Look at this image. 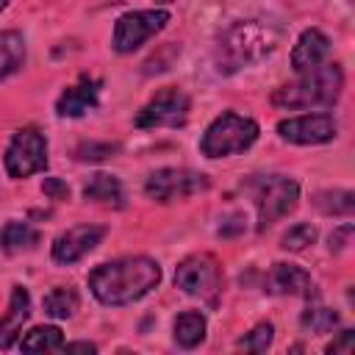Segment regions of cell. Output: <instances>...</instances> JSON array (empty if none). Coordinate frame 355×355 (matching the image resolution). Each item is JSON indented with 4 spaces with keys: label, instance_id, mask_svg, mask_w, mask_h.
I'll list each match as a JSON object with an SVG mask.
<instances>
[{
    "label": "cell",
    "instance_id": "3",
    "mask_svg": "<svg viewBox=\"0 0 355 355\" xmlns=\"http://www.w3.org/2000/svg\"><path fill=\"white\" fill-rule=\"evenodd\" d=\"M300 78L294 83H286L275 89L272 103L277 108H319V105H333L344 89V72L338 64H319L313 69L297 72Z\"/></svg>",
    "mask_w": 355,
    "mask_h": 355
},
{
    "label": "cell",
    "instance_id": "19",
    "mask_svg": "<svg viewBox=\"0 0 355 355\" xmlns=\"http://www.w3.org/2000/svg\"><path fill=\"white\" fill-rule=\"evenodd\" d=\"M25 64V39L17 31H0V83Z\"/></svg>",
    "mask_w": 355,
    "mask_h": 355
},
{
    "label": "cell",
    "instance_id": "28",
    "mask_svg": "<svg viewBox=\"0 0 355 355\" xmlns=\"http://www.w3.org/2000/svg\"><path fill=\"white\" fill-rule=\"evenodd\" d=\"M355 349V330H341L336 341L327 344V355H349Z\"/></svg>",
    "mask_w": 355,
    "mask_h": 355
},
{
    "label": "cell",
    "instance_id": "13",
    "mask_svg": "<svg viewBox=\"0 0 355 355\" xmlns=\"http://www.w3.org/2000/svg\"><path fill=\"white\" fill-rule=\"evenodd\" d=\"M263 291L266 294H277V297H313V280L302 266L294 263H275L266 272L263 280Z\"/></svg>",
    "mask_w": 355,
    "mask_h": 355
},
{
    "label": "cell",
    "instance_id": "10",
    "mask_svg": "<svg viewBox=\"0 0 355 355\" xmlns=\"http://www.w3.org/2000/svg\"><path fill=\"white\" fill-rule=\"evenodd\" d=\"M211 186V180L202 172L194 169H178V166H164L155 169L147 183H144V194L155 202H172V200H186L191 194H200Z\"/></svg>",
    "mask_w": 355,
    "mask_h": 355
},
{
    "label": "cell",
    "instance_id": "34",
    "mask_svg": "<svg viewBox=\"0 0 355 355\" xmlns=\"http://www.w3.org/2000/svg\"><path fill=\"white\" fill-rule=\"evenodd\" d=\"M158 3H172V0H158Z\"/></svg>",
    "mask_w": 355,
    "mask_h": 355
},
{
    "label": "cell",
    "instance_id": "31",
    "mask_svg": "<svg viewBox=\"0 0 355 355\" xmlns=\"http://www.w3.org/2000/svg\"><path fill=\"white\" fill-rule=\"evenodd\" d=\"M61 349L67 352H97V347L92 341H72V344H61Z\"/></svg>",
    "mask_w": 355,
    "mask_h": 355
},
{
    "label": "cell",
    "instance_id": "22",
    "mask_svg": "<svg viewBox=\"0 0 355 355\" xmlns=\"http://www.w3.org/2000/svg\"><path fill=\"white\" fill-rule=\"evenodd\" d=\"M44 313L47 316H53V319H69V316H75V311H78V305H80V297H78V291L75 288H69V286H55L47 297H44Z\"/></svg>",
    "mask_w": 355,
    "mask_h": 355
},
{
    "label": "cell",
    "instance_id": "27",
    "mask_svg": "<svg viewBox=\"0 0 355 355\" xmlns=\"http://www.w3.org/2000/svg\"><path fill=\"white\" fill-rule=\"evenodd\" d=\"M116 150H119V144H108V141H103V144H97V141H86V144H80V147L75 150V158H78V161H105V158H111Z\"/></svg>",
    "mask_w": 355,
    "mask_h": 355
},
{
    "label": "cell",
    "instance_id": "21",
    "mask_svg": "<svg viewBox=\"0 0 355 355\" xmlns=\"http://www.w3.org/2000/svg\"><path fill=\"white\" fill-rule=\"evenodd\" d=\"M64 344V333L61 327L55 324H39L33 330H28L19 341V349L22 352H53V349H61Z\"/></svg>",
    "mask_w": 355,
    "mask_h": 355
},
{
    "label": "cell",
    "instance_id": "11",
    "mask_svg": "<svg viewBox=\"0 0 355 355\" xmlns=\"http://www.w3.org/2000/svg\"><path fill=\"white\" fill-rule=\"evenodd\" d=\"M338 125L330 114H300L277 122V136L291 144H324L333 141Z\"/></svg>",
    "mask_w": 355,
    "mask_h": 355
},
{
    "label": "cell",
    "instance_id": "20",
    "mask_svg": "<svg viewBox=\"0 0 355 355\" xmlns=\"http://www.w3.org/2000/svg\"><path fill=\"white\" fill-rule=\"evenodd\" d=\"M39 230L28 222H6V227L0 230V247L8 252V255H17V252H25V250H33L39 244Z\"/></svg>",
    "mask_w": 355,
    "mask_h": 355
},
{
    "label": "cell",
    "instance_id": "18",
    "mask_svg": "<svg viewBox=\"0 0 355 355\" xmlns=\"http://www.w3.org/2000/svg\"><path fill=\"white\" fill-rule=\"evenodd\" d=\"M205 330H208V322H205V316L200 311H183L180 316H175V324H172L175 341L183 349L200 347L205 341Z\"/></svg>",
    "mask_w": 355,
    "mask_h": 355
},
{
    "label": "cell",
    "instance_id": "32",
    "mask_svg": "<svg viewBox=\"0 0 355 355\" xmlns=\"http://www.w3.org/2000/svg\"><path fill=\"white\" fill-rule=\"evenodd\" d=\"M230 222H233L230 227H219V236H230V233H236V230H244V222H241V216H233Z\"/></svg>",
    "mask_w": 355,
    "mask_h": 355
},
{
    "label": "cell",
    "instance_id": "4",
    "mask_svg": "<svg viewBox=\"0 0 355 355\" xmlns=\"http://www.w3.org/2000/svg\"><path fill=\"white\" fill-rule=\"evenodd\" d=\"M258 139V122L252 116H241L236 111H222L205 128L200 139V153L205 158H227L244 153Z\"/></svg>",
    "mask_w": 355,
    "mask_h": 355
},
{
    "label": "cell",
    "instance_id": "5",
    "mask_svg": "<svg viewBox=\"0 0 355 355\" xmlns=\"http://www.w3.org/2000/svg\"><path fill=\"white\" fill-rule=\"evenodd\" d=\"M300 183L286 175H266L255 180V211H258V230L263 233L283 216L297 208Z\"/></svg>",
    "mask_w": 355,
    "mask_h": 355
},
{
    "label": "cell",
    "instance_id": "8",
    "mask_svg": "<svg viewBox=\"0 0 355 355\" xmlns=\"http://www.w3.org/2000/svg\"><path fill=\"white\" fill-rule=\"evenodd\" d=\"M191 111V97L178 89V86H166L161 92H155V97L136 114V128L153 130V128H183Z\"/></svg>",
    "mask_w": 355,
    "mask_h": 355
},
{
    "label": "cell",
    "instance_id": "29",
    "mask_svg": "<svg viewBox=\"0 0 355 355\" xmlns=\"http://www.w3.org/2000/svg\"><path fill=\"white\" fill-rule=\"evenodd\" d=\"M42 191H44V197H47V200H55V202H61V200H67V197H69V186H67L61 178H44Z\"/></svg>",
    "mask_w": 355,
    "mask_h": 355
},
{
    "label": "cell",
    "instance_id": "25",
    "mask_svg": "<svg viewBox=\"0 0 355 355\" xmlns=\"http://www.w3.org/2000/svg\"><path fill=\"white\" fill-rule=\"evenodd\" d=\"M316 227L313 225H308V222H300V225H294V227H288L286 233H283V239H280V247L283 250H291V252H302L308 244H313L316 241Z\"/></svg>",
    "mask_w": 355,
    "mask_h": 355
},
{
    "label": "cell",
    "instance_id": "6",
    "mask_svg": "<svg viewBox=\"0 0 355 355\" xmlns=\"http://www.w3.org/2000/svg\"><path fill=\"white\" fill-rule=\"evenodd\" d=\"M6 172L14 180H25L47 169V139L39 128H22L11 136L6 147Z\"/></svg>",
    "mask_w": 355,
    "mask_h": 355
},
{
    "label": "cell",
    "instance_id": "1",
    "mask_svg": "<svg viewBox=\"0 0 355 355\" xmlns=\"http://www.w3.org/2000/svg\"><path fill=\"white\" fill-rule=\"evenodd\" d=\"M158 283H161V266L147 255L116 258L100 263L89 275V288L94 300L103 305H130L147 297Z\"/></svg>",
    "mask_w": 355,
    "mask_h": 355
},
{
    "label": "cell",
    "instance_id": "23",
    "mask_svg": "<svg viewBox=\"0 0 355 355\" xmlns=\"http://www.w3.org/2000/svg\"><path fill=\"white\" fill-rule=\"evenodd\" d=\"M313 202L322 214H333V216H349L355 211V194L352 191H319Z\"/></svg>",
    "mask_w": 355,
    "mask_h": 355
},
{
    "label": "cell",
    "instance_id": "24",
    "mask_svg": "<svg viewBox=\"0 0 355 355\" xmlns=\"http://www.w3.org/2000/svg\"><path fill=\"white\" fill-rule=\"evenodd\" d=\"M336 324H338V313H336V311H330V308L308 305V311L302 313V327H305V330H311L313 336L330 333Z\"/></svg>",
    "mask_w": 355,
    "mask_h": 355
},
{
    "label": "cell",
    "instance_id": "15",
    "mask_svg": "<svg viewBox=\"0 0 355 355\" xmlns=\"http://www.w3.org/2000/svg\"><path fill=\"white\" fill-rule=\"evenodd\" d=\"M327 53H330V39L319 28H308V31L300 33V39L291 50V69L294 72L313 69V67L324 64Z\"/></svg>",
    "mask_w": 355,
    "mask_h": 355
},
{
    "label": "cell",
    "instance_id": "16",
    "mask_svg": "<svg viewBox=\"0 0 355 355\" xmlns=\"http://www.w3.org/2000/svg\"><path fill=\"white\" fill-rule=\"evenodd\" d=\"M28 316H31V294L25 286H14L11 300H8V313L0 319V349H8L17 341L22 322Z\"/></svg>",
    "mask_w": 355,
    "mask_h": 355
},
{
    "label": "cell",
    "instance_id": "26",
    "mask_svg": "<svg viewBox=\"0 0 355 355\" xmlns=\"http://www.w3.org/2000/svg\"><path fill=\"white\" fill-rule=\"evenodd\" d=\"M272 338H275V327L269 324V322H261V324H255L244 338H239V349H244V352H266L269 347H272Z\"/></svg>",
    "mask_w": 355,
    "mask_h": 355
},
{
    "label": "cell",
    "instance_id": "9",
    "mask_svg": "<svg viewBox=\"0 0 355 355\" xmlns=\"http://www.w3.org/2000/svg\"><path fill=\"white\" fill-rule=\"evenodd\" d=\"M169 22V11L164 8H144V11H128L116 19L114 25V50L128 55L133 50H139L150 36H155L158 31H164Z\"/></svg>",
    "mask_w": 355,
    "mask_h": 355
},
{
    "label": "cell",
    "instance_id": "17",
    "mask_svg": "<svg viewBox=\"0 0 355 355\" xmlns=\"http://www.w3.org/2000/svg\"><path fill=\"white\" fill-rule=\"evenodd\" d=\"M83 197L89 202H100V205H114V208H122L125 205V189L119 183L116 175H108V172H97L89 178V183L83 186Z\"/></svg>",
    "mask_w": 355,
    "mask_h": 355
},
{
    "label": "cell",
    "instance_id": "2",
    "mask_svg": "<svg viewBox=\"0 0 355 355\" xmlns=\"http://www.w3.org/2000/svg\"><path fill=\"white\" fill-rule=\"evenodd\" d=\"M280 42V33L269 22L258 19H241L233 22L216 44V69L219 72H236L241 67L258 64L266 58Z\"/></svg>",
    "mask_w": 355,
    "mask_h": 355
},
{
    "label": "cell",
    "instance_id": "7",
    "mask_svg": "<svg viewBox=\"0 0 355 355\" xmlns=\"http://www.w3.org/2000/svg\"><path fill=\"white\" fill-rule=\"evenodd\" d=\"M175 286L189 297H200L205 302H216V297L222 291V266L208 252L189 255L175 269Z\"/></svg>",
    "mask_w": 355,
    "mask_h": 355
},
{
    "label": "cell",
    "instance_id": "30",
    "mask_svg": "<svg viewBox=\"0 0 355 355\" xmlns=\"http://www.w3.org/2000/svg\"><path fill=\"white\" fill-rule=\"evenodd\" d=\"M349 236H352V225H341L338 230H333V233H330V250H333V252L344 250V247L349 244Z\"/></svg>",
    "mask_w": 355,
    "mask_h": 355
},
{
    "label": "cell",
    "instance_id": "12",
    "mask_svg": "<svg viewBox=\"0 0 355 355\" xmlns=\"http://www.w3.org/2000/svg\"><path fill=\"white\" fill-rule=\"evenodd\" d=\"M103 236H105V227L100 225H75L53 241V261L69 266L83 255H89L103 241Z\"/></svg>",
    "mask_w": 355,
    "mask_h": 355
},
{
    "label": "cell",
    "instance_id": "33",
    "mask_svg": "<svg viewBox=\"0 0 355 355\" xmlns=\"http://www.w3.org/2000/svg\"><path fill=\"white\" fill-rule=\"evenodd\" d=\"M6 6H8V0H0V11H3V8H6Z\"/></svg>",
    "mask_w": 355,
    "mask_h": 355
},
{
    "label": "cell",
    "instance_id": "14",
    "mask_svg": "<svg viewBox=\"0 0 355 355\" xmlns=\"http://www.w3.org/2000/svg\"><path fill=\"white\" fill-rule=\"evenodd\" d=\"M97 103H100V80H97V78H89V75H80L78 83L67 86V89L58 94V100H55V114L75 119V116H83L86 111L97 108Z\"/></svg>",
    "mask_w": 355,
    "mask_h": 355
}]
</instances>
